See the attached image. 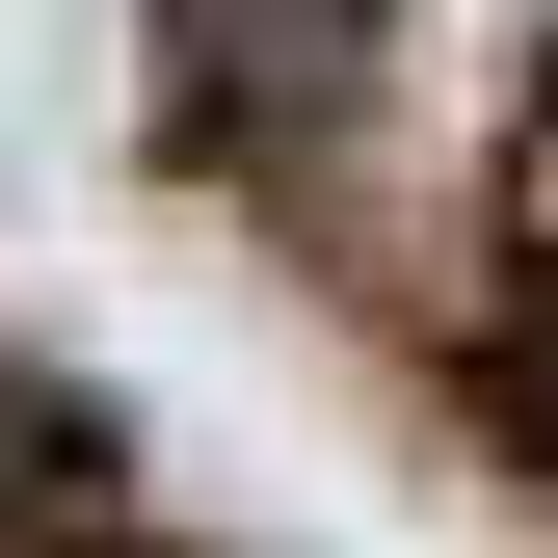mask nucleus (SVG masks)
Returning a JSON list of instances; mask_svg holds the SVG:
<instances>
[{
  "instance_id": "1",
  "label": "nucleus",
  "mask_w": 558,
  "mask_h": 558,
  "mask_svg": "<svg viewBox=\"0 0 558 558\" xmlns=\"http://www.w3.org/2000/svg\"><path fill=\"white\" fill-rule=\"evenodd\" d=\"M160 27H186L214 107H345L373 81V0H160Z\"/></svg>"
}]
</instances>
